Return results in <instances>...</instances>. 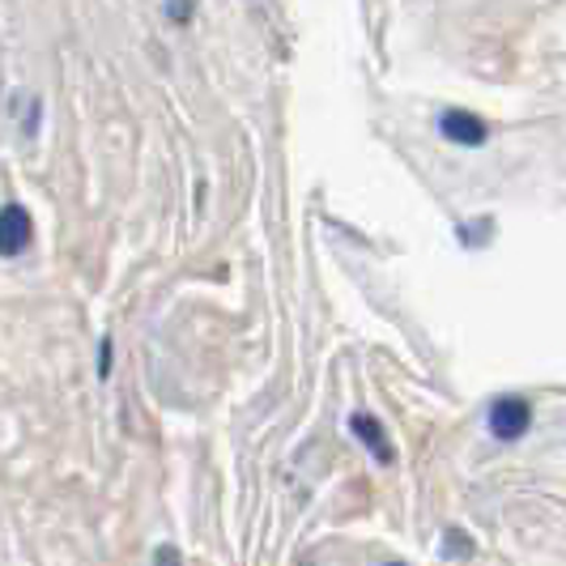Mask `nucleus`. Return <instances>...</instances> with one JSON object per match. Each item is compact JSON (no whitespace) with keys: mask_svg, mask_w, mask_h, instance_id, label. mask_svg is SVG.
<instances>
[{"mask_svg":"<svg viewBox=\"0 0 566 566\" xmlns=\"http://www.w3.org/2000/svg\"><path fill=\"white\" fill-rule=\"evenodd\" d=\"M533 426V405L524 397H503L490 405V434L499 443H520Z\"/></svg>","mask_w":566,"mask_h":566,"instance_id":"f257e3e1","label":"nucleus"},{"mask_svg":"<svg viewBox=\"0 0 566 566\" xmlns=\"http://www.w3.org/2000/svg\"><path fill=\"white\" fill-rule=\"evenodd\" d=\"M30 239H34L30 209L22 205V200H9V205L0 209V255H4V260L22 255L30 248Z\"/></svg>","mask_w":566,"mask_h":566,"instance_id":"f03ea898","label":"nucleus"},{"mask_svg":"<svg viewBox=\"0 0 566 566\" xmlns=\"http://www.w3.org/2000/svg\"><path fill=\"white\" fill-rule=\"evenodd\" d=\"M349 430H354V439L375 455V464H392V460H397V448H392L388 430H384V422H379L375 413H349Z\"/></svg>","mask_w":566,"mask_h":566,"instance_id":"7ed1b4c3","label":"nucleus"},{"mask_svg":"<svg viewBox=\"0 0 566 566\" xmlns=\"http://www.w3.org/2000/svg\"><path fill=\"white\" fill-rule=\"evenodd\" d=\"M439 133H443L452 145H469V149H478V145L490 142L485 119H478L473 112H460V107H452V112L439 115Z\"/></svg>","mask_w":566,"mask_h":566,"instance_id":"20e7f679","label":"nucleus"},{"mask_svg":"<svg viewBox=\"0 0 566 566\" xmlns=\"http://www.w3.org/2000/svg\"><path fill=\"white\" fill-rule=\"evenodd\" d=\"M443 554H448V558H469V554H473V541H469V533L448 528V533H443Z\"/></svg>","mask_w":566,"mask_h":566,"instance_id":"39448f33","label":"nucleus"},{"mask_svg":"<svg viewBox=\"0 0 566 566\" xmlns=\"http://www.w3.org/2000/svg\"><path fill=\"white\" fill-rule=\"evenodd\" d=\"M39 119H43V103H39V98H27V115H22V133H27V137H39Z\"/></svg>","mask_w":566,"mask_h":566,"instance_id":"423d86ee","label":"nucleus"},{"mask_svg":"<svg viewBox=\"0 0 566 566\" xmlns=\"http://www.w3.org/2000/svg\"><path fill=\"white\" fill-rule=\"evenodd\" d=\"M154 566H184V554L175 545H158L154 549Z\"/></svg>","mask_w":566,"mask_h":566,"instance_id":"0eeeda50","label":"nucleus"},{"mask_svg":"<svg viewBox=\"0 0 566 566\" xmlns=\"http://www.w3.org/2000/svg\"><path fill=\"white\" fill-rule=\"evenodd\" d=\"M112 375V337L98 340V379H107Z\"/></svg>","mask_w":566,"mask_h":566,"instance_id":"6e6552de","label":"nucleus"},{"mask_svg":"<svg viewBox=\"0 0 566 566\" xmlns=\"http://www.w3.org/2000/svg\"><path fill=\"white\" fill-rule=\"evenodd\" d=\"M167 18L170 22H188L192 18V4H167Z\"/></svg>","mask_w":566,"mask_h":566,"instance_id":"1a4fd4ad","label":"nucleus"},{"mask_svg":"<svg viewBox=\"0 0 566 566\" xmlns=\"http://www.w3.org/2000/svg\"><path fill=\"white\" fill-rule=\"evenodd\" d=\"M388 566H400V563H388Z\"/></svg>","mask_w":566,"mask_h":566,"instance_id":"9d476101","label":"nucleus"}]
</instances>
